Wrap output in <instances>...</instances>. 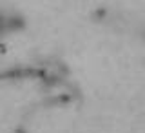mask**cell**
<instances>
[{"label": "cell", "instance_id": "obj_1", "mask_svg": "<svg viewBox=\"0 0 145 133\" xmlns=\"http://www.w3.org/2000/svg\"><path fill=\"white\" fill-rule=\"evenodd\" d=\"M27 27V18L22 11H6L2 24V33L4 35H18L22 31H25Z\"/></svg>", "mask_w": 145, "mask_h": 133}]
</instances>
